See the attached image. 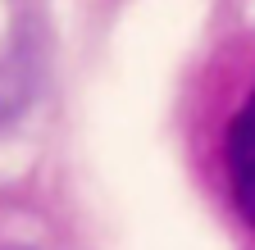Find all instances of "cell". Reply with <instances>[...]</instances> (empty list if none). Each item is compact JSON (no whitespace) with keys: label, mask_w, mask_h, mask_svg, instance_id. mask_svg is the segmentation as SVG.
I'll use <instances>...</instances> for the list:
<instances>
[{"label":"cell","mask_w":255,"mask_h":250,"mask_svg":"<svg viewBox=\"0 0 255 250\" xmlns=\"http://www.w3.org/2000/svg\"><path fill=\"white\" fill-rule=\"evenodd\" d=\"M223 164H228V191L233 205L246 223L255 228V86L242 100V109L228 123V141H223Z\"/></svg>","instance_id":"cell-1"}]
</instances>
